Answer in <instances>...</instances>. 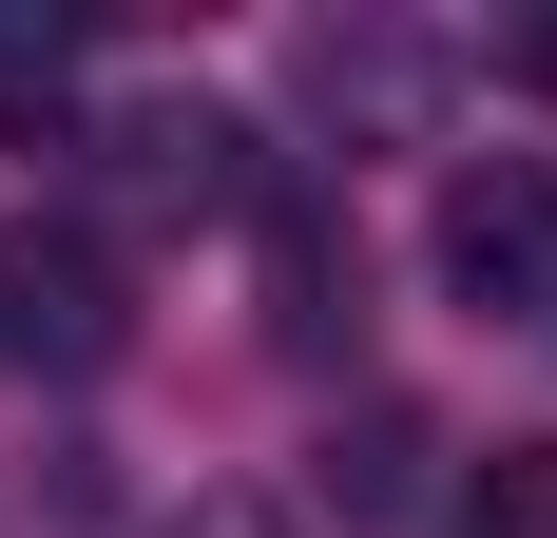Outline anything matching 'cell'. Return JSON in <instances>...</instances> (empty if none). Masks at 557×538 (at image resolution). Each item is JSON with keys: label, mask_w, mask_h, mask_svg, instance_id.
<instances>
[{"label": "cell", "mask_w": 557, "mask_h": 538, "mask_svg": "<svg viewBox=\"0 0 557 538\" xmlns=\"http://www.w3.org/2000/svg\"><path fill=\"white\" fill-rule=\"evenodd\" d=\"M77 97V39H58V20H0V115H58Z\"/></svg>", "instance_id": "cell-8"}, {"label": "cell", "mask_w": 557, "mask_h": 538, "mask_svg": "<svg viewBox=\"0 0 557 538\" xmlns=\"http://www.w3.org/2000/svg\"><path fill=\"white\" fill-rule=\"evenodd\" d=\"M461 538H557V442H500V462H461V500H443Z\"/></svg>", "instance_id": "cell-7"}, {"label": "cell", "mask_w": 557, "mask_h": 538, "mask_svg": "<svg viewBox=\"0 0 557 538\" xmlns=\"http://www.w3.org/2000/svg\"><path fill=\"white\" fill-rule=\"evenodd\" d=\"M250 231H270V346H288V366H327V346H346V231L308 212L288 173H270V212H250Z\"/></svg>", "instance_id": "cell-5"}, {"label": "cell", "mask_w": 557, "mask_h": 538, "mask_svg": "<svg viewBox=\"0 0 557 538\" xmlns=\"http://www.w3.org/2000/svg\"><path fill=\"white\" fill-rule=\"evenodd\" d=\"M500 77H519V97H557V20H519V39H500Z\"/></svg>", "instance_id": "cell-9"}, {"label": "cell", "mask_w": 557, "mask_h": 538, "mask_svg": "<svg viewBox=\"0 0 557 538\" xmlns=\"http://www.w3.org/2000/svg\"><path fill=\"white\" fill-rule=\"evenodd\" d=\"M423 462H443V424H423V404H366V424L327 442V500H346V519H404Z\"/></svg>", "instance_id": "cell-6"}, {"label": "cell", "mask_w": 557, "mask_h": 538, "mask_svg": "<svg viewBox=\"0 0 557 538\" xmlns=\"http://www.w3.org/2000/svg\"><path fill=\"white\" fill-rule=\"evenodd\" d=\"M115 346H135V308H115V250H97V231H0V366L97 384Z\"/></svg>", "instance_id": "cell-3"}, {"label": "cell", "mask_w": 557, "mask_h": 538, "mask_svg": "<svg viewBox=\"0 0 557 538\" xmlns=\"http://www.w3.org/2000/svg\"><path fill=\"white\" fill-rule=\"evenodd\" d=\"M461 77H481V39H443V20H308V39H288V97H308V135H346V155H423L461 115Z\"/></svg>", "instance_id": "cell-1"}, {"label": "cell", "mask_w": 557, "mask_h": 538, "mask_svg": "<svg viewBox=\"0 0 557 538\" xmlns=\"http://www.w3.org/2000/svg\"><path fill=\"white\" fill-rule=\"evenodd\" d=\"M97 155H115V193H135V212H270V173H250V135H231L212 97H135V115H97Z\"/></svg>", "instance_id": "cell-4"}, {"label": "cell", "mask_w": 557, "mask_h": 538, "mask_svg": "<svg viewBox=\"0 0 557 538\" xmlns=\"http://www.w3.org/2000/svg\"><path fill=\"white\" fill-rule=\"evenodd\" d=\"M173 538H288V519H270V500H193Z\"/></svg>", "instance_id": "cell-10"}, {"label": "cell", "mask_w": 557, "mask_h": 538, "mask_svg": "<svg viewBox=\"0 0 557 538\" xmlns=\"http://www.w3.org/2000/svg\"><path fill=\"white\" fill-rule=\"evenodd\" d=\"M443 289L481 327H557V155H461L443 173Z\"/></svg>", "instance_id": "cell-2"}]
</instances>
